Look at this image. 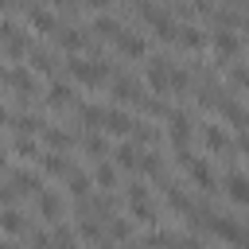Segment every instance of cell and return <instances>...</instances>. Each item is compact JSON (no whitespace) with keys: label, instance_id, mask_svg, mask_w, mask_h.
Listing matches in <instances>:
<instances>
[{"label":"cell","instance_id":"obj_1","mask_svg":"<svg viewBox=\"0 0 249 249\" xmlns=\"http://www.w3.org/2000/svg\"><path fill=\"white\" fill-rule=\"evenodd\" d=\"M66 74H70V82H82V86H89V89L109 82V66H105V62L78 58V54H70V58H66Z\"/></svg>","mask_w":249,"mask_h":249},{"label":"cell","instance_id":"obj_2","mask_svg":"<svg viewBox=\"0 0 249 249\" xmlns=\"http://www.w3.org/2000/svg\"><path fill=\"white\" fill-rule=\"evenodd\" d=\"M4 89H8V97H31V93L39 89L35 70H31L27 62H8V66H4Z\"/></svg>","mask_w":249,"mask_h":249},{"label":"cell","instance_id":"obj_3","mask_svg":"<svg viewBox=\"0 0 249 249\" xmlns=\"http://www.w3.org/2000/svg\"><path fill=\"white\" fill-rule=\"evenodd\" d=\"M144 82H148V89H152L156 97H167V93H171V62H167V58H148Z\"/></svg>","mask_w":249,"mask_h":249},{"label":"cell","instance_id":"obj_4","mask_svg":"<svg viewBox=\"0 0 249 249\" xmlns=\"http://www.w3.org/2000/svg\"><path fill=\"white\" fill-rule=\"evenodd\" d=\"M124 202H128V214H132L136 222H156L152 195H148V187H144V183H128V191H124Z\"/></svg>","mask_w":249,"mask_h":249},{"label":"cell","instance_id":"obj_5","mask_svg":"<svg viewBox=\"0 0 249 249\" xmlns=\"http://www.w3.org/2000/svg\"><path fill=\"white\" fill-rule=\"evenodd\" d=\"M23 19H27V31H39V35H58V19H54L43 4H27V8H23Z\"/></svg>","mask_w":249,"mask_h":249},{"label":"cell","instance_id":"obj_6","mask_svg":"<svg viewBox=\"0 0 249 249\" xmlns=\"http://www.w3.org/2000/svg\"><path fill=\"white\" fill-rule=\"evenodd\" d=\"M167 140H171L175 152L187 148V140H191V117H187V109H171L167 113Z\"/></svg>","mask_w":249,"mask_h":249},{"label":"cell","instance_id":"obj_7","mask_svg":"<svg viewBox=\"0 0 249 249\" xmlns=\"http://www.w3.org/2000/svg\"><path fill=\"white\" fill-rule=\"evenodd\" d=\"M35 214H39L43 222H58V218H62V195L51 191V187H43V191L35 195Z\"/></svg>","mask_w":249,"mask_h":249},{"label":"cell","instance_id":"obj_8","mask_svg":"<svg viewBox=\"0 0 249 249\" xmlns=\"http://www.w3.org/2000/svg\"><path fill=\"white\" fill-rule=\"evenodd\" d=\"M109 89H113V101H124V105H140V82L136 78H128V74H117L113 82H109Z\"/></svg>","mask_w":249,"mask_h":249},{"label":"cell","instance_id":"obj_9","mask_svg":"<svg viewBox=\"0 0 249 249\" xmlns=\"http://www.w3.org/2000/svg\"><path fill=\"white\" fill-rule=\"evenodd\" d=\"M218 117H222L226 124H233L237 132H249V113L237 105V97H230V93H226V97L218 101Z\"/></svg>","mask_w":249,"mask_h":249},{"label":"cell","instance_id":"obj_10","mask_svg":"<svg viewBox=\"0 0 249 249\" xmlns=\"http://www.w3.org/2000/svg\"><path fill=\"white\" fill-rule=\"evenodd\" d=\"M132 128H136V117L132 113H124V109H105V132H113V136H132Z\"/></svg>","mask_w":249,"mask_h":249},{"label":"cell","instance_id":"obj_11","mask_svg":"<svg viewBox=\"0 0 249 249\" xmlns=\"http://www.w3.org/2000/svg\"><path fill=\"white\" fill-rule=\"evenodd\" d=\"M202 140H206V148L214 156H233V140H230V132L222 124H206L202 128Z\"/></svg>","mask_w":249,"mask_h":249},{"label":"cell","instance_id":"obj_12","mask_svg":"<svg viewBox=\"0 0 249 249\" xmlns=\"http://www.w3.org/2000/svg\"><path fill=\"white\" fill-rule=\"evenodd\" d=\"M39 171H43V175H54V179H66V175L74 171V163L66 160V152H43Z\"/></svg>","mask_w":249,"mask_h":249},{"label":"cell","instance_id":"obj_13","mask_svg":"<svg viewBox=\"0 0 249 249\" xmlns=\"http://www.w3.org/2000/svg\"><path fill=\"white\" fill-rule=\"evenodd\" d=\"M210 43H214V58H218V62H230V58L241 51V39H237L233 31H214Z\"/></svg>","mask_w":249,"mask_h":249},{"label":"cell","instance_id":"obj_14","mask_svg":"<svg viewBox=\"0 0 249 249\" xmlns=\"http://www.w3.org/2000/svg\"><path fill=\"white\" fill-rule=\"evenodd\" d=\"M113 43H117V51H121L124 58H144V54H148V43H144V35H136V31H121Z\"/></svg>","mask_w":249,"mask_h":249},{"label":"cell","instance_id":"obj_15","mask_svg":"<svg viewBox=\"0 0 249 249\" xmlns=\"http://www.w3.org/2000/svg\"><path fill=\"white\" fill-rule=\"evenodd\" d=\"M8 152H12L16 160H35V163L43 160V148H39L31 136H16V132L8 136Z\"/></svg>","mask_w":249,"mask_h":249},{"label":"cell","instance_id":"obj_16","mask_svg":"<svg viewBox=\"0 0 249 249\" xmlns=\"http://www.w3.org/2000/svg\"><path fill=\"white\" fill-rule=\"evenodd\" d=\"M187 175H191V183L202 187V191H214V187H218V179H214V171H210V163H206L202 156H195V160L187 163Z\"/></svg>","mask_w":249,"mask_h":249},{"label":"cell","instance_id":"obj_17","mask_svg":"<svg viewBox=\"0 0 249 249\" xmlns=\"http://www.w3.org/2000/svg\"><path fill=\"white\" fill-rule=\"evenodd\" d=\"M226 198L237 202V206H249V175L230 171V175H226Z\"/></svg>","mask_w":249,"mask_h":249},{"label":"cell","instance_id":"obj_18","mask_svg":"<svg viewBox=\"0 0 249 249\" xmlns=\"http://www.w3.org/2000/svg\"><path fill=\"white\" fill-rule=\"evenodd\" d=\"M54 43H58L62 51H70V54H78V51H86V47H89V39H86V31H82V27H58Z\"/></svg>","mask_w":249,"mask_h":249},{"label":"cell","instance_id":"obj_19","mask_svg":"<svg viewBox=\"0 0 249 249\" xmlns=\"http://www.w3.org/2000/svg\"><path fill=\"white\" fill-rule=\"evenodd\" d=\"M43 101H47L51 109H66V105H74V86L54 78V82L47 86V97H43Z\"/></svg>","mask_w":249,"mask_h":249},{"label":"cell","instance_id":"obj_20","mask_svg":"<svg viewBox=\"0 0 249 249\" xmlns=\"http://www.w3.org/2000/svg\"><path fill=\"white\" fill-rule=\"evenodd\" d=\"M89 183H93V175H86V171H70L66 175V191H70V198L82 206V202H89Z\"/></svg>","mask_w":249,"mask_h":249},{"label":"cell","instance_id":"obj_21","mask_svg":"<svg viewBox=\"0 0 249 249\" xmlns=\"http://www.w3.org/2000/svg\"><path fill=\"white\" fill-rule=\"evenodd\" d=\"M43 144H47V152H70V148H74V136H70L66 128L47 124V128H43Z\"/></svg>","mask_w":249,"mask_h":249},{"label":"cell","instance_id":"obj_22","mask_svg":"<svg viewBox=\"0 0 249 249\" xmlns=\"http://www.w3.org/2000/svg\"><path fill=\"white\" fill-rule=\"evenodd\" d=\"M89 175H93V187H101V191H113L117 187V163L113 160H97Z\"/></svg>","mask_w":249,"mask_h":249},{"label":"cell","instance_id":"obj_23","mask_svg":"<svg viewBox=\"0 0 249 249\" xmlns=\"http://www.w3.org/2000/svg\"><path fill=\"white\" fill-rule=\"evenodd\" d=\"M0 230H4V237H16V233H27L31 226L23 222L19 206H4V214H0Z\"/></svg>","mask_w":249,"mask_h":249},{"label":"cell","instance_id":"obj_24","mask_svg":"<svg viewBox=\"0 0 249 249\" xmlns=\"http://www.w3.org/2000/svg\"><path fill=\"white\" fill-rule=\"evenodd\" d=\"M113 163H117V167H140V148H136V140H121V144L113 148Z\"/></svg>","mask_w":249,"mask_h":249},{"label":"cell","instance_id":"obj_25","mask_svg":"<svg viewBox=\"0 0 249 249\" xmlns=\"http://www.w3.org/2000/svg\"><path fill=\"white\" fill-rule=\"evenodd\" d=\"M27 66L35 70V74H54V54L47 51V47H31V54H27Z\"/></svg>","mask_w":249,"mask_h":249},{"label":"cell","instance_id":"obj_26","mask_svg":"<svg viewBox=\"0 0 249 249\" xmlns=\"http://www.w3.org/2000/svg\"><path fill=\"white\" fill-rule=\"evenodd\" d=\"M78 121H82L89 132H93V128H105V109H101V105L82 101V105H78Z\"/></svg>","mask_w":249,"mask_h":249},{"label":"cell","instance_id":"obj_27","mask_svg":"<svg viewBox=\"0 0 249 249\" xmlns=\"http://www.w3.org/2000/svg\"><path fill=\"white\" fill-rule=\"evenodd\" d=\"M82 152H86V156L97 163V160H105V156H109V144H105V136H97V132H86V136H82Z\"/></svg>","mask_w":249,"mask_h":249},{"label":"cell","instance_id":"obj_28","mask_svg":"<svg viewBox=\"0 0 249 249\" xmlns=\"http://www.w3.org/2000/svg\"><path fill=\"white\" fill-rule=\"evenodd\" d=\"M89 31H97L101 39H117V35H121L124 27H121V23L113 19V16H105V12H97V16H93V27H89Z\"/></svg>","mask_w":249,"mask_h":249},{"label":"cell","instance_id":"obj_29","mask_svg":"<svg viewBox=\"0 0 249 249\" xmlns=\"http://www.w3.org/2000/svg\"><path fill=\"white\" fill-rule=\"evenodd\" d=\"M179 43H183L187 51H202V47H206V35H202L195 23H183V27H179Z\"/></svg>","mask_w":249,"mask_h":249},{"label":"cell","instance_id":"obj_30","mask_svg":"<svg viewBox=\"0 0 249 249\" xmlns=\"http://www.w3.org/2000/svg\"><path fill=\"white\" fill-rule=\"evenodd\" d=\"M128 218H132V214H113V218H109V237H113V241H128V237H132V222H128Z\"/></svg>","mask_w":249,"mask_h":249},{"label":"cell","instance_id":"obj_31","mask_svg":"<svg viewBox=\"0 0 249 249\" xmlns=\"http://www.w3.org/2000/svg\"><path fill=\"white\" fill-rule=\"evenodd\" d=\"M140 171H144V175L163 179V160H160L156 152H140ZM163 183H167V179H163ZM167 187H171V183H167ZM167 187H163V191H167Z\"/></svg>","mask_w":249,"mask_h":249},{"label":"cell","instance_id":"obj_32","mask_svg":"<svg viewBox=\"0 0 249 249\" xmlns=\"http://www.w3.org/2000/svg\"><path fill=\"white\" fill-rule=\"evenodd\" d=\"M78 237H86V241H97V245L105 241V233H101V226L93 222V214H82V218H78Z\"/></svg>","mask_w":249,"mask_h":249},{"label":"cell","instance_id":"obj_33","mask_svg":"<svg viewBox=\"0 0 249 249\" xmlns=\"http://www.w3.org/2000/svg\"><path fill=\"white\" fill-rule=\"evenodd\" d=\"M136 109H140L144 117H163V121H167V113H171V109L163 105V97H140V105H136Z\"/></svg>","mask_w":249,"mask_h":249},{"label":"cell","instance_id":"obj_34","mask_svg":"<svg viewBox=\"0 0 249 249\" xmlns=\"http://www.w3.org/2000/svg\"><path fill=\"white\" fill-rule=\"evenodd\" d=\"M187 86H191V74H187L183 66H175V62H171V93H183Z\"/></svg>","mask_w":249,"mask_h":249},{"label":"cell","instance_id":"obj_35","mask_svg":"<svg viewBox=\"0 0 249 249\" xmlns=\"http://www.w3.org/2000/svg\"><path fill=\"white\" fill-rule=\"evenodd\" d=\"M128 140L148 144V140H156V128H152V124H144V121H136V128H132V136H128Z\"/></svg>","mask_w":249,"mask_h":249},{"label":"cell","instance_id":"obj_36","mask_svg":"<svg viewBox=\"0 0 249 249\" xmlns=\"http://www.w3.org/2000/svg\"><path fill=\"white\" fill-rule=\"evenodd\" d=\"M230 82L249 93V66H230Z\"/></svg>","mask_w":249,"mask_h":249},{"label":"cell","instance_id":"obj_37","mask_svg":"<svg viewBox=\"0 0 249 249\" xmlns=\"http://www.w3.org/2000/svg\"><path fill=\"white\" fill-rule=\"evenodd\" d=\"M113 0H86V8H93V12H105Z\"/></svg>","mask_w":249,"mask_h":249},{"label":"cell","instance_id":"obj_38","mask_svg":"<svg viewBox=\"0 0 249 249\" xmlns=\"http://www.w3.org/2000/svg\"><path fill=\"white\" fill-rule=\"evenodd\" d=\"M237 152L249 160V132H241V140H237Z\"/></svg>","mask_w":249,"mask_h":249},{"label":"cell","instance_id":"obj_39","mask_svg":"<svg viewBox=\"0 0 249 249\" xmlns=\"http://www.w3.org/2000/svg\"><path fill=\"white\" fill-rule=\"evenodd\" d=\"M237 249H249V230H245V237H241V245Z\"/></svg>","mask_w":249,"mask_h":249},{"label":"cell","instance_id":"obj_40","mask_svg":"<svg viewBox=\"0 0 249 249\" xmlns=\"http://www.w3.org/2000/svg\"><path fill=\"white\" fill-rule=\"evenodd\" d=\"M128 249H140V245H128Z\"/></svg>","mask_w":249,"mask_h":249}]
</instances>
